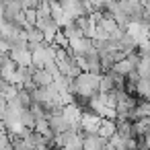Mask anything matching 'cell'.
I'll use <instances>...</instances> for the list:
<instances>
[{
	"label": "cell",
	"mask_w": 150,
	"mask_h": 150,
	"mask_svg": "<svg viewBox=\"0 0 150 150\" xmlns=\"http://www.w3.org/2000/svg\"><path fill=\"white\" fill-rule=\"evenodd\" d=\"M84 66H82V70L84 72H101L103 70V62H101V52L93 45L84 56Z\"/></svg>",
	"instance_id": "1"
},
{
	"label": "cell",
	"mask_w": 150,
	"mask_h": 150,
	"mask_svg": "<svg viewBox=\"0 0 150 150\" xmlns=\"http://www.w3.org/2000/svg\"><path fill=\"white\" fill-rule=\"evenodd\" d=\"M11 58L17 62V66H31L33 64V54L29 47L25 50H11Z\"/></svg>",
	"instance_id": "2"
},
{
	"label": "cell",
	"mask_w": 150,
	"mask_h": 150,
	"mask_svg": "<svg viewBox=\"0 0 150 150\" xmlns=\"http://www.w3.org/2000/svg\"><path fill=\"white\" fill-rule=\"evenodd\" d=\"M97 134H101L103 138H111L113 134H117V121L115 119H111V117H103V121H101V125H99V132Z\"/></svg>",
	"instance_id": "3"
},
{
	"label": "cell",
	"mask_w": 150,
	"mask_h": 150,
	"mask_svg": "<svg viewBox=\"0 0 150 150\" xmlns=\"http://www.w3.org/2000/svg\"><path fill=\"white\" fill-rule=\"evenodd\" d=\"M33 82L37 86H47V84L54 82V74L50 70H45V68H37L35 74H33Z\"/></svg>",
	"instance_id": "4"
},
{
	"label": "cell",
	"mask_w": 150,
	"mask_h": 150,
	"mask_svg": "<svg viewBox=\"0 0 150 150\" xmlns=\"http://www.w3.org/2000/svg\"><path fill=\"white\" fill-rule=\"evenodd\" d=\"M111 70H113V72H117V74H121V76H127L129 72H134V70H136V66H134V64H132V62L125 58V60H119V62H115Z\"/></svg>",
	"instance_id": "5"
},
{
	"label": "cell",
	"mask_w": 150,
	"mask_h": 150,
	"mask_svg": "<svg viewBox=\"0 0 150 150\" xmlns=\"http://www.w3.org/2000/svg\"><path fill=\"white\" fill-rule=\"evenodd\" d=\"M21 121H23V125L25 127H29V129H35V115H33V111H31V107H25V109H21Z\"/></svg>",
	"instance_id": "6"
},
{
	"label": "cell",
	"mask_w": 150,
	"mask_h": 150,
	"mask_svg": "<svg viewBox=\"0 0 150 150\" xmlns=\"http://www.w3.org/2000/svg\"><path fill=\"white\" fill-rule=\"evenodd\" d=\"M0 93H2L6 99H13V97H17L19 86L13 84V82H8V80H0Z\"/></svg>",
	"instance_id": "7"
},
{
	"label": "cell",
	"mask_w": 150,
	"mask_h": 150,
	"mask_svg": "<svg viewBox=\"0 0 150 150\" xmlns=\"http://www.w3.org/2000/svg\"><path fill=\"white\" fill-rule=\"evenodd\" d=\"M138 74H140V78L150 76V54H144V56L140 58V64H138Z\"/></svg>",
	"instance_id": "8"
},
{
	"label": "cell",
	"mask_w": 150,
	"mask_h": 150,
	"mask_svg": "<svg viewBox=\"0 0 150 150\" xmlns=\"http://www.w3.org/2000/svg\"><path fill=\"white\" fill-rule=\"evenodd\" d=\"M54 43H56L58 47H70V39L64 35V31H58V35H56V39H54Z\"/></svg>",
	"instance_id": "9"
}]
</instances>
